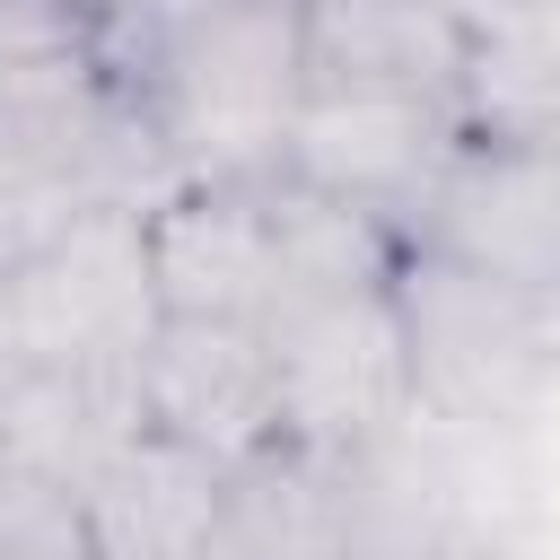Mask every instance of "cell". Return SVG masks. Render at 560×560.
Listing matches in <instances>:
<instances>
[{"label":"cell","instance_id":"obj_6","mask_svg":"<svg viewBox=\"0 0 560 560\" xmlns=\"http://www.w3.org/2000/svg\"><path fill=\"white\" fill-rule=\"evenodd\" d=\"M411 245L560 298V149L472 131L446 184L429 192V210L411 219Z\"/></svg>","mask_w":560,"mask_h":560},{"label":"cell","instance_id":"obj_8","mask_svg":"<svg viewBox=\"0 0 560 560\" xmlns=\"http://www.w3.org/2000/svg\"><path fill=\"white\" fill-rule=\"evenodd\" d=\"M140 411V359H26L0 368V472L79 499L131 438Z\"/></svg>","mask_w":560,"mask_h":560},{"label":"cell","instance_id":"obj_1","mask_svg":"<svg viewBox=\"0 0 560 560\" xmlns=\"http://www.w3.org/2000/svg\"><path fill=\"white\" fill-rule=\"evenodd\" d=\"M122 88L175 184H271L306 105V0H175Z\"/></svg>","mask_w":560,"mask_h":560},{"label":"cell","instance_id":"obj_13","mask_svg":"<svg viewBox=\"0 0 560 560\" xmlns=\"http://www.w3.org/2000/svg\"><path fill=\"white\" fill-rule=\"evenodd\" d=\"M166 9H175V0H70L79 35L96 44V61H105L114 79H122V61H131V52L149 44V26H158Z\"/></svg>","mask_w":560,"mask_h":560},{"label":"cell","instance_id":"obj_7","mask_svg":"<svg viewBox=\"0 0 560 560\" xmlns=\"http://www.w3.org/2000/svg\"><path fill=\"white\" fill-rule=\"evenodd\" d=\"M140 411L149 429L210 446L228 464L280 446V376L271 341L245 315H158L140 350Z\"/></svg>","mask_w":560,"mask_h":560},{"label":"cell","instance_id":"obj_2","mask_svg":"<svg viewBox=\"0 0 560 560\" xmlns=\"http://www.w3.org/2000/svg\"><path fill=\"white\" fill-rule=\"evenodd\" d=\"M402 359H411V411L446 429H516L560 385V298L490 280L472 262H446L429 245L394 271Z\"/></svg>","mask_w":560,"mask_h":560},{"label":"cell","instance_id":"obj_4","mask_svg":"<svg viewBox=\"0 0 560 560\" xmlns=\"http://www.w3.org/2000/svg\"><path fill=\"white\" fill-rule=\"evenodd\" d=\"M149 210L114 201L61 228L44 254L0 271V368L26 359H140L158 332Z\"/></svg>","mask_w":560,"mask_h":560},{"label":"cell","instance_id":"obj_9","mask_svg":"<svg viewBox=\"0 0 560 560\" xmlns=\"http://www.w3.org/2000/svg\"><path fill=\"white\" fill-rule=\"evenodd\" d=\"M228 455L184 446L166 429H140L88 490H79V534L88 560H210L219 516H228Z\"/></svg>","mask_w":560,"mask_h":560},{"label":"cell","instance_id":"obj_12","mask_svg":"<svg viewBox=\"0 0 560 560\" xmlns=\"http://www.w3.org/2000/svg\"><path fill=\"white\" fill-rule=\"evenodd\" d=\"M210 560H350V464L289 438L245 455Z\"/></svg>","mask_w":560,"mask_h":560},{"label":"cell","instance_id":"obj_5","mask_svg":"<svg viewBox=\"0 0 560 560\" xmlns=\"http://www.w3.org/2000/svg\"><path fill=\"white\" fill-rule=\"evenodd\" d=\"M472 114L464 96H402V88H306L280 175L306 192H332L350 210H376L411 236L446 166L464 158Z\"/></svg>","mask_w":560,"mask_h":560},{"label":"cell","instance_id":"obj_14","mask_svg":"<svg viewBox=\"0 0 560 560\" xmlns=\"http://www.w3.org/2000/svg\"><path fill=\"white\" fill-rule=\"evenodd\" d=\"M446 9H455V18L472 26V44H481V35H499V26H516V18H534L542 0H446Z\"/></svg>","mask_w":560,"mask_h":560},{"label":"cell","instance_id":"obj_10","mask_svg":"<svg viewBox=\"0 0 560 560\" xmlns=\"http://www.w3.org/2000/svg\"><path fill=\"white\" fill-rule=\"evenodd\" d=\"M149 271L166 315H245L271 298V184H175L149 201Z\"/></svg>","mask_w":560,"mask_h":560},{"label":"cell","instance_id":"obj_3","mask_svg":"<svg viewBox=\"0 0 560 560\" xmlns=\"http://www.w3.org/2000/svg\"><path fill=\"white\" fill-rule=\"evenodd\" d=\"M262 341L280 376V438L359 455L411 420V359L394 280H271Z\"/></svg>","mask_w":560,"mask_h":560},{"label":"cell","instance_id":"obj_11","mask_svg":"<svg viewBox=\"0 0 560 560\" xmlns=\"http://www.w3.org/2000/svg\"><path fill=\"white\" fill-rule=\"evenodd\" d=\"M472 26L446 0H306V88L464 96Z\"/></svg>","mask_w":560,"mask_h":560}]
</instances>
